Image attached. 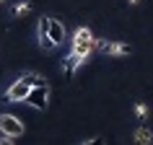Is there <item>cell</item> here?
I'll return each instance as SVG.
<instances>
[{"label": "cell", "mask_w": 153, "mask_h": 145, "mask_svg": "<svg viewBox=\"0 0 153 145\" xmlns=\"http://www.w3.org/2000/svg\"><path fill=\"white\" fill-rule=\"evenodd\" d=\"M0 3H5V0H0Z\"/></svg>", "instance_id": "9a60e30c"}, {"label": "cell", "mask_w": 153, "mask_h": 145, "mask_svg": "<svg viewBox=\"0 0 153 145\" xmlns=\"http://www.w3.org/2000/svg\"><path fill=\"white\" fill-rule=\"evenodd\" d=\"M29 91H31V86H29L24 78H18V81H13V83L8 86V91H5V101H8V104L24 101V98L29 96Z\"/></svg>", "instance_id": "277c9868"}, {"label": "cell", "mask_w": 153, "mask_h": 145, "mask_svg": "<svg viewBox=\"0 0 153 145\" xmlns=\"http://www.w3.org/2000/svg\"><path fill=\"white\" fill-rule=\"evenodd\" d=\"M96 49L104 52L106 57H127L132 55V47L125 41H106V39H96Z\"/></svg>", "instance_id": "3957f363"}, {"label": "cell", "mask_w": 153, "mask_h": 145, "mask_svg": "<svg viewBox=\"0 0 153 145\" xmlns=\"http://www.w3.org/2000/svg\"><path fill=\"white\" fill-rule=\"evenodd\" d=\"M70 47H73V52H78L81 57L88 60L91 52L96 49V36H94V31L88 26H78L75 34H73V39H70Z\"/></svg>", "instance_id": "6da1fadb"}, {"label": "cell", "mask_w": 153, "mask_h": 145, "mask_svg": "<svg viewBox=\"0 0 153 145\" xmlns=\"http://www.w3.org/2000/svg\"><path fill=\"white\" fill-rule=\"evenodd\" d=\"M49 36H52V41H55L57 47L60 44H65V36H68V31H65V26L57 21V18H49Z\"/></svg>", "instance_id": "ba28073f"}, {"label": "cell", "mask_w": 153, "mask_h": 145, "mask_svg": "<svg viewBox=\"0 0 153 145\" xmlns=\"http://www.w3.org/2000/svg\"><path fill=\"white\" fill-rule=\"evenodd\" d=\"M127 3H130V5H137V3H140V0H127Z\"/></svg>", "instance_id": "5bb4252c"}, {"label": "cell", "mask_w": 153, "mask_h": 145, "mask_svg": "<svg viewBox=\"0 0 153 145\" xmlns=\"http://www.w3.org/2000/svg\"><path fill=\"white\" fill-rule=\"evenodd\" d=\"M21 78H24L29 86H42V83H47V81H42V75H36V72H24Z\"/></svg>", "instance_id": "30bf717a"}, {"label": "cell", "mask_w": 153, "mask_h": 145, "mask_svg": "<svg viewBox=\"0 0 153 145\" xmlns=\"http://www.w3.org/2000/svg\"><path fill=\"white\" fill-rule=\"evenodd\" d=\"M83 62H86V57H81L78 52H73V49H70V55L62 60V70H65V75H73V72L78 70Z\"/></svg>", "instance_id": "52a82bcc"}, {"label": "cell", "mask_w": 153, "mask_h": 145, "mask_svg": "<svg viewBox=\"0 0 153 145\" xmlns=\"http://www.w3.org/2000/svg\"><path fill=\"white\" fill-rule=\"evenodd\" d=\"M135 117L137 119H145V117H148V106L145 104H135Z\"/></svg>", "instance_id": "7c38bea8"}, {"label": "cell", "mask_w": 153, "mask_h": 145, "mask_svg": "<svg viewBox=\"0 0 153 145\" xmlns=\"http://www.w3.org/2000/svg\"><path fill=\"white\" fill-rule=\"evenodd\" d=\"M29 10H31V3L21 0V3H16V5H13V16H24V13H29Z\"/></svg>", "instance_id": "8fae6325"}, {"label": "cell", "mask_w": 153, "mask_h": 145, "mask_svg": "<svg viewBox=\"0 0 153 145\" xmlns=\"http://www.w3.org/2000/svg\"><path fill=\"white\" fill-rule=\"evenodd\" d=\"M16 143V137L8 135V132H0V145H13Z\"/></svg>", "instance_id": "4fadbf2b"}, {"label": "cell", "mask_w": 153, "mask_h": 145, "mask_svg": "<svg viewBox=\"0 0 153 145\" xmlns=\"http://www.w3.org/2000/svg\"><path fill=\"white\" fill-rule=\"evenodd\" d=\"M132 140L140 143V145H151V143H153V132H151L148 127H137L135 135H132Z\"/></svg>", "instance_id": "9c48e42d"}, {"label": "cell", "mask_w": 153, "mask_h": 145, "mask_svg": "<svg viewBox=\"0 0 153 145\" xmlns=\"http://www.w3.org/2000/svg\"><path fill=\"white\" fill-rule=\"evenodd\" d=\"M36 36H39V47L44 49V52H49V49L57 47L55 41H52V36H49V16L39 18V24H36Z\"/></svg>", "instance_id": "5b68a950"}, {"label": "cell", "mask_w": 153, "mask_h": 145, "mask_svg": "<svg viewBox=\"0 0 153 145\" xmlns=\"http://www.w3.org/2000/svg\"><path fill=\"white\" fill-rule=\"evenodd\" d=\"M0 132H8V135L18 137L24 135V122L13 117V114H0Z\"/></svg>", "instance_id": "8992f818"}, {"label": "cell", "mask_w": 153, "mask_h": 145, "mask_svg": "<svg viewBox=\"0 0 153 145\" xmlns=\"http://www.w3.org/2000/svg\"><path fill=\"white\" fill-rule=\"evenodd\" d=\"M24 104H29L31 109L44 112V109L49 106V86H47V83H42V86H31L29 96L24 98Z\"/></svg>", "instance_id": "7a4b0ae2"}]
</instances>
